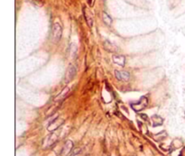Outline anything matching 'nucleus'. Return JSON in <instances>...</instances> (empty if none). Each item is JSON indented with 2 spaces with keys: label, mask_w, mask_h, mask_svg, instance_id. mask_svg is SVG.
I'll list each match as a JSON object with an SVG mask.
<instances>
[{
  "label": "nucleus",
  "mask_w": 185,
  "mask_h": 156,
  "mask_svg": "<svg viewBox=\"0 0 185 156\" xmlns=\"http://www.w3.org/2000/svg\"><path fill=\"white\" fill-rule=\"evenodd\" d=\"M61 34H62V28L61 24L59 23H53L52 28V33H51V40L52 41V42L57 43L61 40Z\"/></svg>",
  "instance_id": "f257e3e1"
},
{
  "label": "nucleus",
  "mask_w": 185,
  "mask_h": 156,
  "mask_svg": "<svg viewBox=\"0 0 185 156\" xmlns=\"http://www.w3.org/2000/svg\"><path fill=\"white\" fill-rule=\"evenodd\" d=\"M113 61L115 63H117L119 66H124L126 63V58L123 55H114L113 56Z\"/></svg>",
  "instance_id": "39448f33"
},
{
  "label": "nucleus",
  "mask_w": 185,
  "mask_h": 156,
  "mask_svg": "<svg viewBox=\"0 0 185 156\" xmlns=\"http://www.w3.org/2000/svg\"><path fill=\"white\" fill-rule=\"evenodd\" d=\"M102 18H103L104 23H105L107 25H110V24H111V23H112V18L108 15V14H107L106 12H103Z\"/></svg>",
  "instance_id": "423d86ee"
},
{
  "label": "nucleus",
  "mask_w": 185,
  "mask_h": 156,
  "mask_svg": "<svg viewBox=\"0 0 185 156\" xmlns=\"http://www.w3.org/2000/svg\"><path fill=\"white\" fill-rule=\"evenodd\" d=\"M83 13H84V16H85V19H86V22L88 23L89 26L91 27L92 26V23H93V20H92V17L89 15L88 12H86V9L83 8Z\"/></svg>",
  "instance_id": "0eeeda50"
},
{
  "label": "nucleus",
  "mask_w": 185,
  "mask_h": 156,
  "mask_svg": "<svg viewBox=\"0 0 185 156\" xmlns=\"http://www.w3.org/2000/svg\"><path fill=\"white\" fill-rule=\"evenodd\" d=\"M141 117H142V118H144V119H146V120L147 119V116H146V115H143V114H142Z\"/></svg>",
  "instance_id": "9d476101"
},
{
  "label": "nucleus",
  "mask_w": 185,
  "mask_h": 156,
  "mask_svg": "<svg viewBox=\"0 0 185 156\" xmlns=\"http://www.w3.org/2000/svg\"><path fill=\"white\" fill-rule=\"evenodd\" d=\"M148 105V99L146 97H142L137 102H135V103H132L131 104V107L132 108L136 111V112H140L142 110H144Z\"/></svg>",
  "instance_id": "f03ea898"
},
{
  "label": "nucleus",
  "mask_w": 185,
  "mask_h": 156,
  "mask_svg": "<svg viewBox=\"0 0 185 156\" xmlns=\"http://www.w3.org/2000/svg\"><path fill=\"white\" fill-rule=\"evenodd\" d=\"M155 117L156 121H153V126H161V125L163 124V119H162L160 117H158V116H155Z\"/></svg>",
  "instance_id": "6e6552de"
},
{
  "label": "nucleus",
  "mask_w": 185,
  "mask_h": 156,
  "mask_svg": "<svg viewBox=\"0 0 185 156\" xmlns=\"http://www.w3.org/2000/svg\"><path fill=\"white\" fill-rule=\"evenodd\" d=\"M93 3H94V0H88V4L89 6H93Z\"/></svg>",
  "instance_id": "1a4fd4ad"
},
{
  "label": "nucleus",
  "mask_w": 185,
  "mask_h": 156,
  "mask_svg": "<svg viewBox=\"0 0 185 156\" xmlns=\"http://www.w3.org/2000/svg\"><path fill=\"white\" fill-rule=\"evenodd\" d=\"M76 73H77V68L73 64H71L68 67L66 73H65V81L69 82L71 80H73V78L76 76Z\"/></svg>",
  "instance_id": "7ed1b4c3"
},
{
  "label": "nucleus",
  "mask_w": 185,
  "mask_h": 156,
  "mask_svg": "<svg viewBox=\"0 0 185 156\" xmlns=\"http://www.w3.org/2000/svg\"><path fill=\"white\" fill-rule=\"evenodd\" d=\"M115 76L118 80H123V81H127L130 79V74L127 71H124V70H116L115 71Z\"/></svg>",
  "instance_id": "20e7f679"
}]
</instances>
